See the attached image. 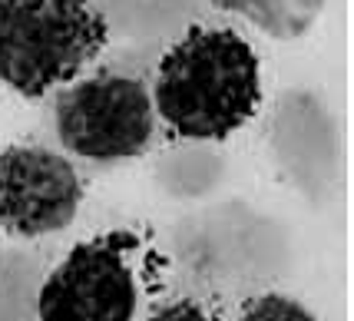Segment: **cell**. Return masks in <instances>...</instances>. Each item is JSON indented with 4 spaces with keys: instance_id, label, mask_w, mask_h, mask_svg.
Returning a JSON list of instances; mask_svg holds the SVG:
<instances>
[{
    "instance_id": "obj_4",
    "label": "cell",
    "mask_w": 354,
    "mask_h": 321,
    "mask_svg": "<svg viewBox=\"0 0 354 321\" xmlns=\"http://www.w3.org/2000/svg\"><path fill=\"white\" fill-rule=\"evenodd\" d=\"M129 232H109L70 248L37 291L40 321H133L139 302Z\"/></svg>"
},
{
    "instance_id": "obj_2",
    "label": "cell",
    "mask_w": 354,
    "mask_h": 321,
    "mask_svg": "<svg viewBox=\"0 0 354 321\" xmlns=\"http://www.w3.org/2000/svg\"><path fill=\"white\" fill-rule=\"evenodd\" d=\"M106 40L90 0H0V83L40 100L96 60Z\"/></svg>"
},
{
    "instance_id": "obj_6",
    "label": "cell",
    "mask_w": 354,
    "mask_h": 321,
    "mask_svg": "<svg viewBox=\"0 0 354 321\" xmlns=\"http://www.w3.org/2000/svg\"><path fill=\"white\" fill-rule=\"evenodd\" d=\"M216 10L245 17L272 40H298L315 27L324 0H209Z\"/></svg>"
},
{
    "instance_id": "obj_3",
    "label": "cell",
    "mask_w": 354,
    "mask_h": 321,
    "mask_svg": "<svg viewBox=\"0 0 354 321\" xmlns=\"http://www.w3.org/2000/svg\"><path fill=\"white\" fill-rule=\"evenodd\" d=\"M57 136L83 159H129L153 143L156 109L149 90L133 77L96 73L57 96Z\"/></svg>"
},
{
    "instance_id": "obj_8",
    "label": "cell",
    "mask_w": 354,
    "mask_h": 321,
    "mask_svg": "<svg viewBox=\"0 0 354 321\" xmlns=\"http://www.w3.org/2000/svg\"><path fill=\"white\" fill-rule=\"evenodd\" d=\"M153 321H218V318L209 315L202 305H196L192 298H183V302H172L162 311H156Z\"/></svg>"
},
{
    "instance_id": "obj_7",
    "label": "cell",
    "mask_w": 354,
    "mask_h": 321,
    "mask_svg": "<svg viewBox=\"0 0 354 321\" xmlns=\"http://www.w3.org/2000/svg\"><path fill=\"white\" fill-rule=\"evenodd\" d=\"M239 321H318V318H315L301 302H295V298H288V295L272 291V295L255 298V302L242 311V318Z\"/></svg>"
},
{
    "instance_id": "obj_5",
    "label": "cell",
    "mask_w": 354,
    "mask_h": 321,
    "mask_svg": "<svg viewBox=\"0 0 354 321\" xmlns=\"http://www.w3.org/2000/svg\"><path fill=\"white\" fill-rule=\"evenodd\" d=\"M83 185L66 156L44 146L0 149V229L37 239L77 219Z\"/></svg>"
},
{
    "instance_id": "obj_1",
    "label": "cell",
    "mask_w": 354,
    "mask_h": 321,
    "mask_svg": "<svg viewBox=\"0 0 354 321\" xmlns=\"http://www.w3.org/2000/svg\"><path fill=\"white\" fill-rule=\"evenodd\" d=\"M262 103L259 57L229 27H189L156 73L153 109L183 139L218 143L239 133Z\"/></svg>"
}]
</instances>
